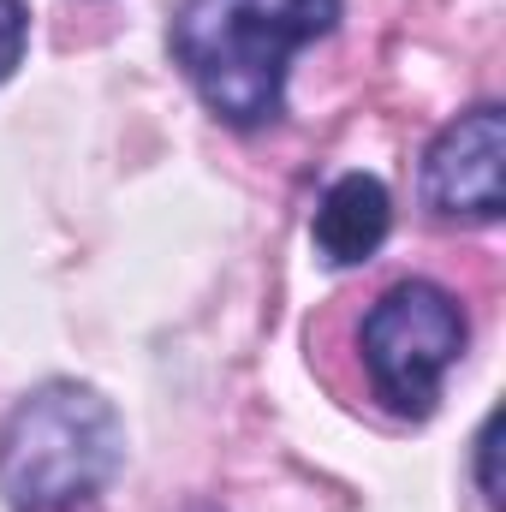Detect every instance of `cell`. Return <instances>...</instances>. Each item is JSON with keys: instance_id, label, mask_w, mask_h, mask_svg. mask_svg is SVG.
Returning <instances> with one entry per match:
<instances>
[{"instance_id": "6", "label": "cell", "mask_w": 506, "mask_h": 512, "mask_svg": "<svg viewBox=\"0 0 506 512\" xmlns=\"http://www.w3.org/2000/svg\"><path fill=\"white\" fill-rule=\"evenodd\" d=\"M24 48H30V6L0 0V84L24 66Z\"/></svg>"}, {"instance_id": "4", "label": "cell", "mask_w": 506, "mask_h": 512, "mask_svg": "<svg viewBox=\"0 0 506 512\" xmlns=\"http://www.w3.org/2000/svg\"><path fill=\"white\" fill-rule=\"evenodd\" d=\"M501 161H506L501 102H477V108L453 114L447 126L429 137L423 167H417L423 209L435 221H453V227H495L506 215Z\"/></svg>"}, {"instance_id": "7", "label": "cell", "mask_w": 506, "mask_h": 512, "mask_svg": "<svg viewBox=\"0 0 506 512\" xmlns=\"http://www.w3.org/2000/svg\"><path fill=\"white\" fill-rule=\"evenodd\" d=\"M477 495H483V507L501 512V477H495V453H501V411H489L483 417V429H477Z\"/></svg>"}, {"instance_id": "2", "label": "cell", "mask_w": 506, "mask_h": 512, "mask_svg": "<svg viewBox=\"0 0 506 512\" xmlns=\"http://www.w3.org/2000/svg\"><path fill=\"white\" fill-rule=\"evenodd\" d=\"M126 471V417L102 387L48 376L0 417V501L12 512L96 507Z\"/></svg>"}, {"instance_id": "3", "label": "cell", "mask_w": 506, "mask_h": 512, "mask_svg": "<svg viewBox=\"0 0 506 512\" xmlns=\"http://www.w3.org/2000/svg\"><path fill=\"white\" fill-rule=\"evenodd\" d=\"M471 346V316L441 280H393L358 322V364L376 405L399 423H429L441 387Z\"/></svg>"}, {"instance_id": "1", "label": "cell", "mask_w": 506, "mask_h": 512, "mask_svg": "<svg viewBox=\"0 0 506 512\" xmlns=\"http://www.w3.org/2000/svg\"><path fill=\"white\" fill-rule=\"evenodd\" d=\"M346 0H179L167 18V54L191 96L233 131L286 120L292 60L334 36Z\"/></svg>"}, {"instance_id": "5", "label": "cell", "mask_w": 506, "mask_h": 512, "mask_svg": "<svg viewBox=\"0 0 506 512\" xmlns=\"http://www.w3.org/2000/svg\"><path fill=\"white\" fill-rule=\"evenodd\" d=\"M393 233V197L376 173H340L316 215H310V245L328 268H364Z\"/></svg>"}, {"instance_id": "8", "label": "cell", "mask_w": 506, "mask_h": 512, "mask_svg": "<svg viewBox=\"0 0 506 512\" xmlns=\"http://www.w3.org/2000/svg\"><path fill=\"white\" fill-rule=\"evenodd\" d=\"M185 512H221V507H215V501H191Z\"/></svg>"}]
</instances>
